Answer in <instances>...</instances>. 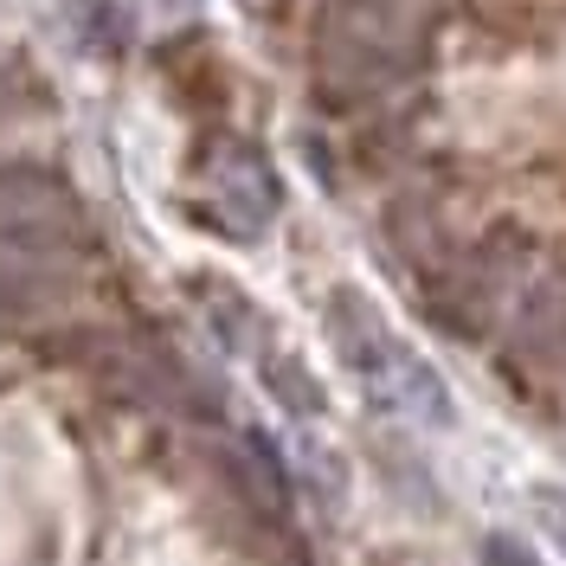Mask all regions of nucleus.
<instances>
[{
	"instance_id": "f257e3e1",
	"label": "nucleus",
	"mask_w": 566,
	"mask_h": 566,
	"mask_svg": "<svg viewBox=\"0 0 566 566\" xmlns=\"http://www.w3.org/2000/svg\"><path fill=\"white\" fill-rule=\"evenodd\" d=\"M322 328H328L335 354L360 374V387L374 392L380 406H399V412L431 419V424L451 419V392H444V380H438V367H424L419 354L380 322V310H374L360 290L342 283V290L328 296V310H322Z\"/></svg>"
},
{
	"instance_id": "f03ea898",
	"label": "nucleus",
	"mask_w": 566,
	"mask_h": 566,
	"mask_svg": "<svg viewBox=\"0 0 566 566\" xmlns=\"http://www.w3.org/2000/svg\"><path fill=\"white\" fill-rule=\"evenodd\" d=\"M84 245V207L52 168H0V258L39 264Z\"/></svg>"
},
{
	"instance_id": "7ed1b4c3",
	"label": "nucleus",
	"mask_w": 566,
	"mask_h": 566,
	"mask_svg": "<svg viewBox=\"0 0 566 566\" xmlns=\"http://www.w3.org/2000/svg\"><path fill=\"white\" fill-rule=\"evenodd\" d=\"M200 175V193H207V219L232 239H258L283 207V187L271 175V161L239 136H212L193 161Z\"/></svg>"
},
{
	"instance_id": "20e7f679",
	"label": "nucleus",
	"mask_w": 566,
	"mask_h": 566,
	"mask_svg": "<svg viewBox=\"0 0 566 566\" xmlns=\"http://www.w3.org/2000/svg\"><path fill=\"white\" fill-rule=\"evenodd\" d=\"M522 251H528V245H515V232H495L490 245H476L470 264H458L451 277L424 296L431 322H444L451 335H476V328L490 322L495 290H502V283H515V271H522Z\"/></svg>"
},
{
	"instance_id": "39448f33",
	"label": "nucleus",
	"mask_w": 566,
	"mask_h": 566,
	"mask_svg": "<svg viewBox=\"0 0 566 566\" xmlns=\"http://www.w3.org/2000/svg\"><path fill=\"white\" fill-rule=\"evenodd\" d=\"M232 490L245 495L251 509H264V515H290V476H283L277 451L258 438V431H245L239 438V451H232Z\"/></svg>"
},
{
	"instance_id": "423d86ee",
	"label": "nucleus",
	"mask_w": 566,
	"mask_h": 566,
	"mask_svg": "<svg viewBox=\"0 0 566 566\" xmlns=\"http://www.w3.org/2000/svg\"><path fill=\"white\" fill-rule=\"evenodd\" d=\"M264 387L283 392V406H290V412H322V387L296 367V360H283V354L264 360Z\"/></svg>"
},
{
	"instance_id": "0eeeda50",
	"label": "nucleus",
	"mask_w": 566,
	"mask_h": 566,
	"mask_svg": "<svg viewBox=\"0 0 566 566\" xmlns=\"http://www.w3.org/2000/svg\"><path fill=\"white\" fill-rule=\"evenodd\" d=\"M45 296H52V283L39 277L33 264H7V258H0V310L27 316V310H39Z\"/></svg>"
},
{
	"instance_id": "6e6552de",
	"label": "nucleus",
	"mask_w": 566,
	"mask_h": 566,
	"mask_svg": "<svg viewBox=\"0 0 566 566\" xmlns=\"http://www.w3.org/2000/svg\"><path fill=\"white\" fill-rule=\"evenodd\" d=\"M483 566H534L528 541H515V534H490L483 541Z\"/></svg>"
},
{
	"instance_id": "1a4fd4ad",
	"label": "nucleus",
	"mask_w": 566,
	"mask_h": 566,
	"mask_svg": "<svg viewBox=\"0 0 566 566\" xmlns=\"http://www.w3.org/2000/svg\"><path fill=\"white\" fill-rule=\"evenodd\" d=\"M541 522H547V534L566 547V495H554V490L541 495Z\"/></svg>"
}]
</instances>
